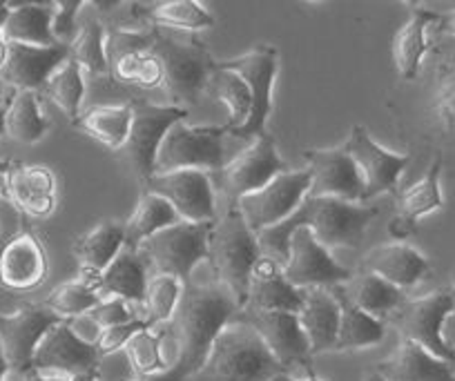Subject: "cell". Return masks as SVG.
<instances>
[{
  "label": "cell",
  "instance_id": "obj_1",
  "mask_svg": "<svg viewBox=\"0 0 455 381\" xmlns=\"http://www.w3.org/2000/svg\"><path fill=\"white\" fill-rule=\"evenodd\" d=\"M242 306L217 277L186 283L172 319L159 330L164 372L146 381H188L208 359L214 339Z\"/></svg>",
  "mask_w": 455,
  "mask_h": 381
},
{
  "label": "cell",
  "instance_id": "obj_2",
  "mask_svg": "<svg viewBox=\"0 0 455 381\" xmlns=\"http://www.w3.org/2000/svg\"><path fill=\"white\" fill-rule=\"evenodd\" d=\"M379 210L366 203L332 199V196L308 194L299 208L273 227L257 234L261 257L283 266L288 259V243L297 227H308L323 248H357L364 241L366 230L378 217Z\"/></svg>",
  "mask_w": 455,
  "mask_h": 381
},
{
  "label": "cell",
  "instance_id": "obj_3",
  "mask_svg": "<svg viewBox=\"0 0 455 381\" xmlns=\"http://www.w3.org/2000/svg\"><path fill=\"white\" fill-rule=\"evenodd\" d=\"M282 375L291 370L270 354L251 323L235 317L221 328L205 363L188 381H275Z\"/></svg>",
  "mask_w": 455,
  "mask_h": 381
},
{
  "label": "cell",
  "instance_id": "obj_4",
  "mask_svg": "<svg viewBox=\"0 0 455 381\" xmlns=\"http://www.w3.org/2000/svg\"><path fill=\"white\" fill-rule=\"evenodd\" d=\"M261 259L257 234L251 230L237 208L212 223L208 236V261L214 277L233 292L237 304H246L252 268Z\"/></svg>",
  "mask_w": 455,
  "mask_h": 381
},
{
  "label": "cell",
  "instance_id": "obj_5",
  "mask_svg": "<svg viewBox=\"0 0 455 381\" xmlns=\"http://www.w3.org/2000/svg\"><path fill=\"white\" fill-rule=\"evenodd\" d=\"M152 54L164 67V87L177 107L199 103V96L208 90L210 78L217 69V60L208 47L196 38L170 36L156 32Z\"/></svg>",
  "mask_w": 455,
  "mask_h": 381
},
{
  "label": "cell",
  "instance_id": "obj_6",
  "mask_svg": "<svg viewBox=\"0 0 455 381\" xmlns=\"http://www.w3.org/2000/svg\"><path fill=\"white\" fill-rule=\"evenodd\" d=\"M212 223L179 221L148 236L137 248L148 273L168 274L183 283H190L192 273L201 261L208 259V236Z\"/></svg>",
  "mask_w": 455,
  "mask_h": 381
},
{
  "label": "cell",
  "instance_id": "obj_7",
  "mask_svg": "<svg viewBox=\"0 0 455 381\" xmlns=\"http://www.w3.org/2000/svg\"><path fill=\"white\" fill-rule=\"evenodd\" d=\"M226 127L188 125L186 121L165 134L155 161V174L177 170L219 172L226 165Z\"/></svg>",
  "mask_w": 455,
  "mask_h": 381
},
{
  "label": "cell",
  "instance_id": "obj_8",
  "mask_svg": "<svg viewBox=\"0 0 455 381\" xmlns=\"http://www.w3.org/2000/svg\"><path fill=\"white\" fill-rule=\"evenodd\" d=\"M219 65L237 72L243 78V83H246L252 99V109L248 121L228 134H233L237 139H248V141L266 137V125H268L270 112H273V87L279 69L277 52L273 47L261 45L246 52V54L235 56L230 60H221Z\"/></svg>",
  "mask_w": 455,
  "mask_h": 381
},
{
  "label": "cell",
  "instance_id": "obj_9",
  "mask_svg": "<svg viewBox=\"0 0 455 381\" xmlns=\"http://www.w3.org/2000/svg\"><path fill=\"white\" fill-rule=\"evenodd\" d=\"M310 194V172L308 170H288L273 181L266 183L259 190L242 196L235 203L243 221L251 226L255 234L266 227L286 221L301 205V201Z\"/></svg>",
  "mask_w": 455,
  "mask_h": 381
},
{
  "label": "cell",
  "instance_id": "obj_10",
  "mask_svg": "<svg viewBox=\"0 0 455 381\" xmlns=\"http://www.w3.org/2000/svg\"><path fill=\"white\" fill-rule=\"evenodd\" d=\"M453 306V290H435L418 299H406L393 313V326L400 332L402 339L422 345L437 359L455 363V353L442 339V323Z\"/></svg>",
  "mask_w": 455,
  "mask_h": 381
},
{
  "label": "cell",
  "instance_id": "obj_11",
  "mask_svg": "<svg viewBox=\"0 0 455 381\" xmlns=\"http://www.w3.org/2000/svg\"><path fill=\"white\" fill-rule=\"evenodd\" d=\"M283 172H288V163L279 156L273 139L266 134L251 141V146L239 152L235 159L226 161V165L214 172L212 186H217L228 199L237 203L242 196L259 190Z\"/></svg>",
  "mask_w": 455,
  "mask_h": 381
},
{
  "label": "cell",
  "instance_id": "obj_12",
  "mask_svg": "<svg viewBox=\"0 0 455 381\" xmlns=\"http://www.w3.org/2000/svg\"><path fill=\"white\" fill-rule=\"evenodd\" d=\"M188 121V109L177 105H134L132 107V127L125 141L124 152L130 168L139 179L148 181L155 177V161L165 134L177 123Z\"/></svg>",
  "mask_w": 455,
  "mask_h": 381
},
{
  "label": "cell",
  "instance_id": "obj_13",
  "mask_svg": "<svg viewBox=\"0 0 455 381\" xmlns=\"http://www.w3.org/2000/svg\"><path fill=\"white\" fill-rule=\"evenodd\" d=\"M341 150L347 152L348 159L355 163L357 172H360L362 186H364L362 203L366 205L384 192H395L397 181L409 165V155H397V152L382 147L371 139V134L362 125L353 127Z\"/></svg>",
  "mask_w": 455,
  "mask_h": 381
},
{
  "label": "cell",
  "instance_id": "obj_14",
  "mask_svg": "<svg viewBox=\"0 0 455 381\" xmlns=\"http://www.w3.org/2000/svg\"><path fill=\"white\" fill-rule=\"evenodd\" d=\"M283 277L299 290L306 288H331L347 283L353 273L341 268L331 257V250L323 248L308 227H297L288 243V259L282 266Z\"/></svg>",
  "mask_w": 455,
  "mask_h": 381
},
{
  "label": "cell",
  "instance_id": "obj_15",
  "mask_svg": "<svg viewBox=\"0 0 455 381\" xmlns=\"http://www.w3.org/2000/svg\"><path fill=\"white\" fill-rule=\"evenodd\" d=\"M148 192L159 194L177 210L181 221L190 223H214L217 208H214V186L212 177L201 170H177V172L155 174L146 181Z\"/></svg>",
  "mask_w": 455,
  "mask_h": 381
},
{
  "label": "cell",
  "instance_id": "obj_16",
  "mask_svg": "<svg viewBox=\"0 0 455 381\" xmlns=\"http://www.w3.org/2000/svg\"><path fill=\"white\" fill-rule=\"evenodd\" d=\"M63 319L47 306H25L14 314H0V348L5 354L10 370L25 375L32 370V357L36 345L52 326Z\"/></svg>",
  "mask_w": 455,
  "mask_h": 381
},
{
  "label": "cell",
  "instance_id": "obj_17",
  "mask_svg": "<svg viewBox=\"0 0 455 381\" xmlns=\"http://www.w3.org/2000/svg\"><path fill=\"white\" fill-rule=\"evenodd\" d=\"M99 348L78 339L68 319H63L52 326L36 345L32 370L69 377L76 372H94L99 368Z\"/></svg>",
  "mask_w": 455,
  "mask_h": 381
},
{
  "label": "cell",
  "instance_id": "obj_18",
  "mask_svg": "<svg viewBox=\"0 0 455 381\" xmlns=\"http://www.w3.org/2000/svg\"><path fill=\"white\" fill-rule=\"evenodd\" d=\"M310 172V194L362 203L364 186L355 163L341 147L337 150H306Z\"/></svg>",
  "mask_w": 455,
  "mask_h": 381
},
{
  "label": "cell",
  "instance_id": "obj_19",
  "mask_svg": "<svg viewBox=\"0 0 455 381\" xmlns=\"http://www.w3.org/2000/svg\"><path fill=\"white\" fill-rule=\"evenodd\" d=\"M239 319L251 323L275 359L291 370L297 363H306L310 357V345L299 326L297 313H239Z\"/></svg>",
  "mask_w": 455,
  "mask_h": 381
},
{
  "label": "cell",
  "instance_id": "obj_20",
  "mask_svg": "<svg viewBox=\"0 0 455 381\" xmlns=\"http://www.w3.org/2000/svg\"><path fill=\"white\" fill-rule=\"evenodd\" d=\"M69 59V45H20L10 43V54L3 67V83H10L19 91H36L45 90L52 74Z\"/></svg>",
  "mask_w": 455,
  "mask_h": 381
},
{
  "label": "cell",
  "instance_id": "obj_21",
  "mask_svg": "<svg viewBox=\"0 0 455 381\" xmlns=\"http://www.w3.org/2000/svg\"><path fill=\"white\" fill-rule=\"evenodd\" d=\"M301 308V290L283 277L282 266L261 257L252 268L246 304L239 313H297Z\"/></svg>",
  "mask_w": 455,
  "mask_h": 381
},
{
  "label": "cell",
  "instance_id": "obj_22",
  "mask_svg": "<svg viewBox=\"0 0 455 381\" xmlns=\"http://www.w3.org/2000/svg\"><path fill=\"white\" fill-rule=\"evenodd\" d=\"M297 319L308 339L310 354L335 353L339 332V306L331 288H306L301 290V308Z\"/></svg>",
  "mask_w": 455,
  "mask_h": 381
},
{
  "label": "cell",
  "instance_id": "obj_23",
  "mask_svg": "<svg viewBox=\"0 0 455 381\" xmlns=\"http://www.w3.org/2000/svg\"><path fill=\"white\" fill-rule=\"evenodd\" d=\"M47 257L34 234H16L0 252V282L12 290H32L45 282Z\"/></svg>",
  "mask_w": 455,
  "mask_h": 381
},
{
  "label": "cell",
  "instance_id": "obj_24",
  "mask_svg": "<svg viewBox=\"0 0 455 381\" xmlns=\"http://www.w3.org/2000/svg\"><path fill=\"white\" fill-rule=\"evenodd\" d=\"M364 270L378 274L400 290H406V288L418 286L428 274L431 266L427 257L419 254L413 245L404 241H393V243L378 245L366 254Z\"/></svg>",
  "mask_w": 455,
  "mask_h": 381
},
{
  "label": "cell",
  "instance_id": "obj_25",
  "mask_svg": "<svg viewBox=\"0 0 455 381\" xmlns=\"http://www.w3.org/2000/svg\"><path fill=\"white\" fill-rule=\"evenodd\" d=\"M375 372L387 381H455L453 363L406 339L375 366Z\"/></svg>",
  "mask_w": 455,
  "mask_h": 381
},
{
  "label": "cell",
  "instance_id": "obj_26",
  "mask_svg": "<svg viewBox=\"0 0 455 381\" xmlns=\"http://www.w3.org/2000/svg\"><path fill=\"white\" fill-rule=\"evenodd\" d=\"M85 282H90L103 299L105 297H116V299H124L128 304H143L150 273H148L137 250L124 248L109 261L108 268L100 270L94 277H87Z\"/></svg>",
  "mask_w": 455,
  "mask_h": 381
},
{
  "label": "cell",
  "instance_id": "obj_27",
  "mask_svg": "<svg viewBox=\"0 0 455 381\" xmlns=\"http://www.w3.org/2000/svg\"><path fill=\"white\" fill-rule=\"evenodd\" d=\"M440 174L442 159L435 156L428 172L418 183L406 187L397 196V214L391 221V227H388L393 239H406V236H411L415 232L419 217L435 212V210H440L444 205V199H442L440 192Z\"/></svg>",
  "mask_w": 455,
  "mask_h": 381
},
{
  "label": "cell",
  "instance_id": "obj_28",
  "mask_svg": "<svg viewBox=\"0 0 455 381\" xmlns=\"http://www.w3.org/2000/svg\"><path fill=\"white\" fill-rule=\"evenodd\" d=\"M10 201L29 217H47L56 208V179L43 165H14L7 172Z\"/></svg>",
  "mask_w": 455,
  "mask_h": 381
},
{
  "label": "cell",
  "instance_id": "obj_29",
  "mask_svg": "<svg viewBox=\"0 0 455 381\" xmlns=\"http://www.w3.org/2000/svg\"><path fill=\"white\" fill-rule=\"evenodd\" d=\"M339 306V332H337V350H360L379 344L387 335V328L379 319L371 317L362 308L353 304L344 283L331 286Z\"/></svg>",
  "mask_w": 455,
  "mask_h": 381
},
{
  "label": "cell",
  "instance_id": "obj_30",
  "mask_svg": "<svg viewBox=\"0 0 455 381\" xmlns=\"http://www.w3.org/2000/svg\"><path fill=\"white\" fill-rule=\"evenodd\" d=\"M437 20V14L428 10H413L411 19L400 28L393 38V60L402 78L411 81L418 76L419 65L428 50L427 29Z\"/></svg>",
  "mask_w": 455,
  "mask_h": 381
},
{
  "label": "cell",
  "instance_id": "obj_31",
  "mask_svg": "<svg viewBox=\"0 0 455 381\" xmlns=\"http://www.w3.org/2000/svg\"><path fill=\"white\" fill-rule=\"evenodd\" d=\"M52 16H54V5H36V3L10 5V16L0 34L7 43H20V45H60L52 36Z\"/></svg>",
  "mask_w": 455,
  "mask_h": 381
},
{
  "label": "cell",
  "instance_id": "obj_32",
  "mask_svg": "<svg viewBox=\"0 0 455 381\" xmlns=\"http://www.w3.org/2000/svg\"><path fill=\"white\" fill-rule=\"evenodd\" d=\"M125 248V226L119 221H100L83 234L76 243V257L83 273L99 274L109 266V261Z\"/></svg>",
  "mask_w": 455,
  "mask_h": 381
},
{
  "label": "cell",
  "instance_id": "obj_33",
  "mask_svg": "<svg viewBox=\"0 0 455 381\" xmlns=\"http://www.w3.org/2000/svg\"><path fill=\"white\" fill-rule=\"evenodd\" d=\"M132 127L130 105H96L81 116V130L109 150H124Z\"/></svg>",
  "mask_w": 455,
  "mask_h": 381
},
{
  "label": "cell",
  "instance_id": "obj_34",
  "mask_svg": "<svg viewBox=\"0 0 455 381\" xmlns=\"http://www.w3.org/2000/svg\"><path fill=\"white\" fill-rule=\"evenodd\" d=\"M181 221V217L177 214V210L159 194H152L146 192L141 196V201L137 203L134 212L130 214L125 226V248L137 250L148 236L156 234L164 227L174 226V223Z\"/></svg>",
  "mask_w": 455,
  "mask_h": 381
},
{
  "label": "cell",
  "instance_id": "obj_35",
  "mask_svg": "<svg viewBox=\"0 0 455 381\" xmlns=\"http://www.w3.org/2000/svg\"><path fill=\"white\" fill-rule=\"evenodd\" d=\"M344 288H347L353 304L375 319L384 317L388 313H395L406 301L404 290L384 282L378 274L366 273V270L362 274H353V279L344 283Z\"/></svg>",
  "mask_w": 455,
  "mask_h": 381
},
{
  "label": "cell",
  "instance_id": "obj_36",
  "mask_svg": "<svg viewBox=\"0 0 455 381\" xmlns=\"http://www.w3.org/2000/svg\"><path fill=\"white\" fill-rule=\"evenodd\" d=\"M50 132V123L43 116L36 91H16L5 107V134L14 141L32 146Z\"/></svg>",
  "mask_w": 455,
  "mask_h": 381
},
{
  "label": "cell",
  "instance_id": "obj_37",
  "mask_svg": "<svg viewBox=\"0 0 455 381\" xmlns=\"http://www.w3.org/2000/svg\"><path fill=\"white\" fill-rule=\"evenodd\" d=\"M208 90L226 105L228 114H230L228 125H223L226 132H233V130H237V127H242L248 121L252 109V99L246 83H243V78L237 72L221 67L217 63V69H214L212 78H210Z\"/></svg>",
  "mask_w": 455,
  "mask_h": 381
},
{
  "label": "cell",
  "instance_id": "obj_38",
  "mask_svg": "<svg viewBox=\"0 0 455 381\" xmlns=\"http://www.w3.org/2000/svg\"><path fill=\"white\" fill-rule=\"evenodd\" d=\"M47 96L68 114L72 121L81 116V103L85 96V81H83V69L72 59L65 60L45 85Z\"/></svg>",
  "mask_w": 455,
  "mask_h": 381
},
{
  "label": "cell",
  "instance_id": "obj_39",
  "mask_svg": "<svg viewBox=\"0 0 455 381\" xmlns=\"http://www.w3.org/2000/svg\"><path fill=\"white\" fill-rule=\"evenodd\" d=\"M183 290H186V283L179 282V279L168 277V274H152L146 288V299H143L148 326L152 328L168 323L177 310L179 301H181Z\"/></svg>",
  "mask_w": 455,
  "mask_h": 381
},
{
  "label": "cell",
  "instance_id": "obj_40",
  "mask_svg": "<svg viewBox=\"0 0 455 381\" xmlns=\"http://www.w3.org/2000/svg\"><path fill=\"white\" fill-rule=\"evenodd\" d=\"M431 112L437 125L455 137V54L444 56L437 63Z\"/></svg>",
  "mask_w": 455,
  "mask_h": 381
},
{
  "label": "cell",
  "instance_id": "obj_41",
  "mask_svg": "<svg viewBox=\"0 0 455 381\" xmlns=\"http://www.w3.org/2000/svg\"><path fill=\"white\" fill-rule=\"evenodd\" d=\"M150 19L156 25L174 29H186V32H199V29L212 28L214 19L210 12L196 0H168L159 3L150 10Z\"/></svg>",
  "mask_w": 455,
  "mask_h": 381
},
{
  "label": "cell",
  "instance_id": "obj_42",
  "mask_svg": "<svg viewBox=\"0 0 455 381\" xmlns=\"http://www.w3.org/2000/svg\"><path fill=\"white\" fill-rule=\"evenodd\" d=\"M69 59L78 63L83 72L90 74H108V56H105V32L96 20L83 25L74 34L69 43Z\"/></svg>",
  "mask_w": 455,
  "mask_h": 381
},
{
  "label": "cell",
  "instance_id": "obj_43",
  "mask_svg": "<svg viewBox=\"0 0 455 381\" xmlns=\"http://www.w3.org/2000/svg\"><path fill=\"white\" fill-rule=\"evenodd\" d=\"M100 299L103 297L99 295V290L90 282H85V279H74V282L60 283L52 292L45 306L52 313L59 314L60 319H74L78 314L90 313L94 306H99Z\"/></svg>",
  "mask_w": 455,
  "mask_h": 381
},
{
  "label": "cell",
  "instance_id": "obj_44",
  "mask_svg": "<svg viewBox=\"0 0 455 381\" xmlns=\"http://www.w3.org/2000/svg\"><path fill=\"white\" fill-rule=\"evenodd\" d=\"M125 357L132 366L134 375L139 379H150V377L164 372V357H161V341L159 332L152 330L150 326L141 328L125 345Z\"/></svg>",
  "mask_w": 455,
  "mask_h": 381
},
{
  "label": "cell",
  "instance_id": "obj_45",
  "mask_svg": "<svg viewBox=\"0 0 455 381\" xmlns=\"http://www.w3.org/2000/svg\"><path fill=\"white\" fill-rule=\"evenodd\" d=\"M146 326L148 323L143 321V319H132V321H128V323H119V326L103 328L99 344H96L99 354L100 357H108V354H114V353H119V350H124L125 345H128V341Z\"/></svg>",
  "mask_w": 455,
  "mask_h": 381
},
{
  "label": "cell",
  "instance_id": "obj_46",
  "mask_svg": "<svg viewBox=\"0 0 455 381\" xmlns=\"http://www.w3.org/2000/svg\"><path fill=\"white\" fill-rule=\"evenodd\" d=\"M83 7L81 0H63L54 3V16H52V36L60 45H69L76 29V14Z\"/></svg>",
  "mask_w": 455,
  "mask_h": 381
},
{
  "label": "cell",
  "instance_id": "obj_47",
  "mask_svg": "<svg viewBox=\"0 0 455 381\" xmlns=\"http://www.w3.org/2000/svg\"><path fill=\"white\" fill-rule=\"evenodd\" d=\"M92 317L100 323V328L119 326V323H128L132 319H137L130 310V304L124 299H116V297H105L99 301V306L90 310Z\"/></svg>",
  "mask_w": 455,
  "mask_h": 381
},
{
  "label": "cell",
  "instance_id": "obj_48",
  "mask_svg": "<svg viewBox=\"0 0 455 381\" xmlns=\"http://www.w3.org/2000/svg\"><path fill=\"white\" fill-rule=\"evenodd\" d=\"M134 85L146 87V90L164 85V67H161L159 59H156L152 52H148V54L143 56L141 65H139L137 81H134Z\"/></svg>",
  "mask_w": 455,
  "mask_h": 381
},
{
  "label": "cell",
  "instance_id": "obj_49",
  "mask_svg": "<svg viewBox=\"0 0 455 381\" xmlns=\"http://www.w3.org/2000/svg\"><path fill=\"white\" fill-rule=\"evenodd\" d=\"M68 323L69 328H72L74 335H76L81 341H85V344H92V345L99 344L103 328H100V323L96 321L90 313L78 314V317L74 319H68Z\"/></svg>",
  "mask_w": 455,
  "mask_h": 381
},
{
  "label": "cell",
  "instance_id": "obj_50",
  "mask_svg": "<svg viewBox=\"0 0 455 381\" xmlns=\"http://www.w3.org/2000/svg\"><path fill=\"white\" fill-rule=\"evenodd\" d=\"M442 339L455 353V306L449 314H446L444 323H442Z\"/></svg>",
  "mask_w": 455,
  "mask_h": 381
},
{
  "label": "cell",
  "instance_id": "obj_51",
  "mask_svg": "<svg viewBox=\"0 0 455 381\" xmlns=\"http://www.w3.org/2000/svg\"><path fill=\"white\" fill-rule=\"evenodd\" d=\"M435 29L440 34H444V36H453L455 38V10L446 12V14H437Z\"/></svg>",
  "mask_w": 455,
  "mask_h": 381
},
{
  "label": "cell",
  "instance_id": "obj_52",
  "mask_svg": "<svg viewBox=\"0 0 455 381\" xmlns=\"http://www.w3.org/2000/svg\"><path fill=\"white\" fill-rule=\"evenodd\" d=\"M20 377H23V381H68V377L52 375V372H41V370H28Z\"/></svg>",
  "mask_w": 455,
  "mask_h": 381
},
{
  "label": "cell",
  "instance_id": "obj_53",
  "mask_svg": "<svg viewBox=\"0 0 455 381\" xmlns=\"http://www.w3.org/2000/svg\"><path fill=\"white\" fill-rule=\"evenodd\" d=\"M7 54H10V43H7L5 38H3V34H0V72L5 67Z\"/></svg>",
  "mask_w": 455,
  "mask_h": 381
},
{
  "label": "cell",
  "instance_id": "obj_54",
  "mask_svg": "<svg viewBox=\"0 0 455 381\" xmlns=\"http://www.w3.org/2000/svg\"><path fill=\"white\" fill-rule=\"evenodd\" d=\"M68 381H100V379L94 370V372H76V375H69Z\"/></svg>",
  "mask_w": 455,
  "mask_h": 381
},
{
  "label": "cell",
  "instance_id": "obj_55",
  "mask_svg": "<svg viewBox=\"0 0 455 381\" xmlns=\"http://www.w3.org/2000/svg\"><path fill=\"white\" fill-rule=\"evenodd\" d=\"M5 134V105H0V137ZM0 170L3 172H10V168H7L5 163H0Z\"/></svg>",
  "mask_w": 455,
  "mask_h": 381
},
{
  "label": "cell",
  "instance_id": "obj_56",
  "mask_svg": "<svg viewBox=\"0 0 455 381\" xmlns=\"http://www.w3.org/2000/svg\"><path fill=\"white\" fill-rule=\"evenodd\" d=\"M7 372H10V363H7L3 348H0V381H7Z\"/></svg>",
  "mask_w": 455,
  "mask_h": 381
},
{
  "label": "cell",
  "instance_id": "obj_57",
  "mask_svg": "<svg viewBox=\"0 0 455 381\" xmlns=\"http://www.w3.org/2000/svg\"><path fill=\"white\" fill-rule=\"evenodd\" d=\"M7 16H10V3H0V32L5 28Z\"/></svg>",
  "mask_w": 455,
  "mask_h": 381
},
{
  "label": "cell",
  "instance_id": "obj_58",
  "mask_svg": "<svg viewBox=\"0 0 455 381\" xmlns=\"http://www.w3.org/2000/svg\"><path fill=\"white\" fill-rule=\"evenodd\" d=\"M362 381H387V379H384L382 375H378V372H375V368H373V370L366 372L364 379H362Z\"/></svg>",
  "mask_w": 455,
  "mask_h": 381
},
{
  "label": "cell",
  "instance_id": "obj_59",
  "mask_svg": "<svg viewBox=\"0 0 455 381\" xmlns=\"http://www.w3.org/2000/svg\"><path fill=\"white\" fill-rule=\"evenodd\" d=\"M5 192H7V172L0 170V196L5 194Z\"/></svg>",
  "mask_w": 455,
  "mask_h": 381
},
{
  "label": "cell",
  "instance_id": "obj_60",
  "mask_svg": "<svg viewBox=\"0 0 455 381\" xmlns=\"http://www.w3.org/2000/svg\"><path fill=\"white\" fill-rule=\"evenodd\" d=\"M275 381H322V379H315V377H310V379H297V377H291V375H282L277 377Z\"/></svg>",
  "mask_w": 455,
  "mask_h": 381
},
{
  "label": "cell",
  "instance_id": "obj_61",
  "mask_svg": "<svg viewBox=\"0 0 455 381\" xmlns=\"http://www.w3.org/2000/svg\"><path fill=\"white\" fill-rule=\"evenodd\" d=\"M3 96H5V83L0 78V105H3Z\"/></svg>",
  "mask_w": 455,
  "mask_h": 381
},
{
  "label": "cell",
  "instance_id": "obj_62",
  "mask_svg": "<svg viewBox=\"0 0 455 381\" xmlns=\"http://www.w3.org/2000/svg\"><path fill=\"white\" fill-rule=\"evenodd\" d=\"M451 290H453V295H455V277H453V286H451Z\"/></svg>",
  "mask_w": 455,
  "mask_h": 381
},
{
  "label": "cell",
  "instance_id": "obj_63",
  "mask_svg": "<svg viewBox=\"0 0 455 381\" xmlns=\"http://www.w3.org/2000/svg\"><path fill=\"white\" fill-rule=\"evenodd\" d=\"M132 381H146V379H132Z\"/></svg>",
  "mask_w": 455,
  "mask_h": 381
},
{
  "label": "cell",
  "instance_id": "obj_64",
  "mask_svg": "<svg viewBox=\"0 0 455 381\" xmlns=\"http://www.w3.org/2000/svg\"><path fill=\"white\" fill-rule=\"evenodd\" d=\"M12 381H14V379H12Z\"/></svg>",
  "mask_w": 455,
  "mask_h": 381
}]
</instances>
